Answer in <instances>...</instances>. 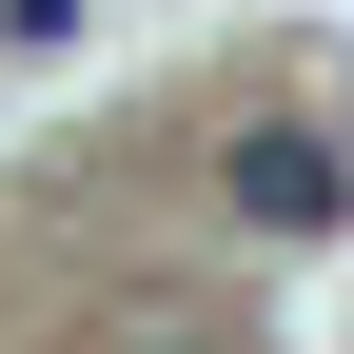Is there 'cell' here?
Returning a JSON list of instances; mask_svg holds the SVG:
<instances>
[{
  "label": "cell",
  "mask_w": 354,
  "mask_h": 354,
  "mask_svg": "<svg viewBox=\"0 0 354 354\" xmlns=\"http://www.w3.org/2000/svg\"><path fill=\"white\" fill-rule=\"evenodd\" d=\"M216 197H236L256 236H335V216H354V177H335V138H315V118H256V138L216 158Z\"/></svg>",
  "instance_id": "cell-1"
}]
</instances>
